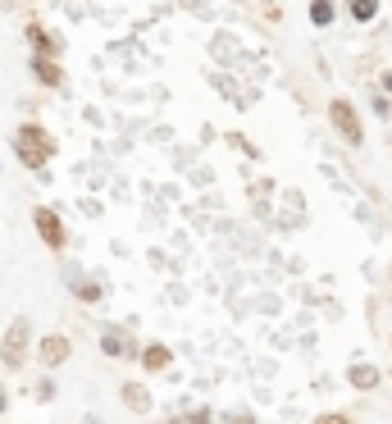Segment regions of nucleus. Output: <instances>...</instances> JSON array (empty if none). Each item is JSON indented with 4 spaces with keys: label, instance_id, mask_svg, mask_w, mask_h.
Segmentation results:
<instances>
[{
    "label": "nucleus",
    "instance_id": "9",
    "mask_svg": "<svg viewBox=\"0 0 392 424\" xmlns=\"http://www.w3.org/2000/svg\"><path fill=\"white\" fill-rule=\"evenodd\" d=\"M169 360H174V356H169V347H160V342H155V347H146V351H142V365H146V370H164V365H169Z\"/></svg>",
    "mask_w": 392,
    "mask_h": 424
},
{
    "label": "nucleus",
    "instance_id": "18",
    "mask_svg": "<svg viewBox=\"0 0 392 424\" xmlns=\"http://www.w3.org/2000/svg\"><path fill=\"white\" fill-rule=\"evenodd\" d=\"M0 411H5V397H0Z\"/></svg>",
    "mask_w": 392,
    "mask_h": 424
},
{
    "label": "nucleus",
    "instance_id": "4",
    "mask_svg": "<svg viewBox=\"0 0 392 424\" xmlns=\"http://www.w3.org/2000/svg\"><path fill=\"white\" fill-rule=\"evenodd\" d=\"M0 360H5L10 370H19L23 360H28V324H23V319L5 333V342H0Z\"/></svg>",
    "mask_w": 392,
    "mask_h": 424
},
{
    "label": "nucleus",
    "instance_id": "10",
    "mask_svg": "<svg viewBox=\"0 0 392 424\" xmlns=\"http://www.w3.org/2000/svg\"><path fill=\"white\" fill-rule=\"evenodd\" d=\"M347 379L356 383V388H374V383H379V370H374V365H351Z\"/></svg>",
    "mask_w": 392,
    "mask_h": 424
},
{
    "label": "nucleus",
    "instance_id": "5",
    "mask_svg": "<svg viewBox=\"0 0 392 424\" xmlns=\"http://www.w3.org/2000/svg\"><path fill=\"white\" fill-rule=\"evenodd\" d=\"M42 360H46V365H64V360H69V337L51 333V337L42 342Z\"/></svg>",
    "mask_w": 392,
    "mask_h": 424
},
{
    "label": "nucleus",
    "instance_id": "14",
    "mask_svg": "<svg viewBox=\"0 0 392 424\" xmlns=\"http://www.w3.org/2000/svg\"><path fill=\"white\" fill-rule=\"evenodd\" d=\"M78 297H82V301H100V283H82Z\"/></svg>",
    "mask_w": 392,
    "mask_h": 424
},
{
    "label": "nucleus",
    "instance_id": "1",
    "mask_svg": "<svg viewBox=\"0 0 392 424\" xmlns=\"http://www.w3.org/2000/svg\"><path fill=\"white\" fill-rule=\"evenodd\" d=\"M14 151H19V160L28 164V169H46V160H51L55 141L46 128H37V123H23L19 132H14Z\"/></svg>",
    "mask_w": 392,
    "mask_h": 424
},
{
    "label": "nucleus",
    "instance_id": "2",
    "mask_svg": "<svg viewBox=\"0 0 392 424\" xmlns=\"http://www.w3.org/2000/svg\"><path fill=\"white\" fill-rule=\"evenodd\" d=\"M328 119H333V128L342 132V137L351 141V146H360L365 141V128H360V119H356V109H351V100H328Z\"/></svg>",
    "mask_w": 392,
    "mask_h": 424
},
{
    "label": "nucleus",
    "instance_id": "13",
    "mask_svg": "<svg viewBox=\"0 0 392 424\" xmlns=\"http://www.w3.org/2000/svg\"><path fill=\"white\" fill-rule=\"evenodd\" d=\"M310 19H315L319 28H328V23H333V5H328V0H315V5H310Z\"/></svg>",
    "mask_w": 392,
    "mask_h": 424
},
{
    "label": "nucleus",
    "instance_id": "6",
    "mask_svg": "<svg viewBox=\"0 0 392 424\" xmlns=\"http://www.w3.org/2000/svg\"><path fill=\"white\" fill-rule=\"evenodd\" d=\"M123 402H128V411L146 415V411H151V392H146L142 383H123Z\"/></svg>",
    "mask_w": 392,
    "mask_h": 424
},
{
    "label": "nucleus",
    "instance_id": "12",
    "mask_svg": "<svg viewBox=\"0 0 392 424\" xmlns=\"http://www.w3.org/2000/svg\"><path fill=\"white\" fill-rule=\"evenodd\" d=\"M351 14H356L360 23H370L374 14H379V0H351Z\"/></svg>",
    "mask_w": 392,
    "mask_h": 424
},
{
    "label": "nucleus",
    "instance_id": "7",
    "mask_svg": "<svg viewBox=\"0 0 392 424\" xmlns=\"http://www.w3.org/2000/svg\"><path fill=\"white\" fill-rule=\"evenodd\" d=\"M37 78H42V82H46V87H60V82H64V69H60V64H55V60H46V55H37Z\"/></svg>",
    "mask_w": 392,
    "mask_h": 424
},
{
    "label": "nucleus",
    "instance_id": "3",
    "mask_svg": "<svg viewBox=\"0 0 392 424\" xmlns=\"http://www.w3.org/2000/svg\"><path fill=\"white\" fill-rule=\"evenodd\" d=\"M33 224H37V233H42V242L51 251H60L69 242V233H64V224H60V215H55V210H46V206H37L33 210Z\"/></svg>",
    "mask_w": 392,
    "mask_h": 424
},
{
    "label": "nucleus",
    "instance_id": "8",
    "mask_svg": "<svg viewBox=\"0 0 392 424\" xmlns=\"http://www.w3.org/2000/svg\"><path fill=\"white\" fill-rule=\"evenodd\" d=\"M100 351H105V356H128L132 342L123 333H105V337H100Z\"/></svg>",
    "mask_w": 392,
    "mask_h": 424
},
{
    "label": "nucleus",
    "instance_id": "11",
    "mask_svg": "<svg viewBox=\"0 0 392 424\" xmlns=\"http://www.w3.org/2000/svg\"><path fill=\"white\" fill-rule=\"evenodd\" d=\"M28 37L37 42V51H42V55H60V46H64V42H55V37H46V28H37V23L28 28Z\"/></svg>",
    "mask_w": 392,
    "mask_h": 424
},
{
    "label": "nucleus",
    "instance_id": "16",
    "mask_svg": "<svg viewBox=\"0 0 392 424\" xmlns=\"http://www.w3.org/2000/svg\"><path fill=\"white\" fill-rule=\"evenodd\" d=\"M229 424H256V415H247V411H238V415H229Z\"/></svg>",
    "mask_w": 392,
    "mask_h": 424
},
{
    "label": "nucleus",
    "instance_id": "17",
    "mask_svg": "<svg viewBox=\"0 0 392 424\" xmlns=\"http://www.w3.org/2000/svg\"><path fill=\"white\" fill-rule=\"evenodd\" d=\"M383 91H392V73H383Z\"/></svg>",
    "mask_w": 392,
    "mask_h": 424
},
{
    "label": "nucleus",
    "instance_id": "15",
    "mask_svg": "<svg viewBox=\"0 0 392 424\" xmlns=\"http://www.w3.org/2000/svg\"><path fill=\"white\" fill-rule=\"evenodd\" d=\"M315 424H351V420H347V415H333V411H328V415H319Z\"/></svg>",
    "mask_w": 392,
    "mask_h": 424
}]
</instances>
